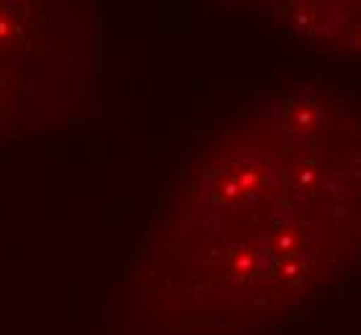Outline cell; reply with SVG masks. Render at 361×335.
Listing matches in <instances>:
<instances>
[{
  "mask_svg": "<svg viewBox=\"0 0 361 335\" xmlns=\"http://www.w3.org/2000/svg\"><path fill=\"white\" fill-rule=\"evenodd\" d=\"M292 29L317 49L361 54V0H284Z\"/></svg>",
  "mask_w": 361,
  "mask_h": 335,
  "instance_id": "6da1fadb",
  "label": "cell"
}]
</instances>
